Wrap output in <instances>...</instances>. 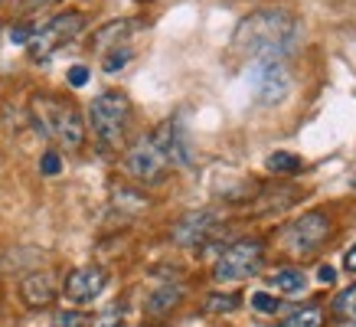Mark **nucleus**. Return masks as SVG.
Segmentation results:
<instances>
[{"mask_svg": "<svg viewBox=\"0 0 356 327\" xmlns=\"http://www.w3.org/2000/svg\"><path fill=\"white\" fill-rule=\"evenodd\" d=\"M82 26H86V17L76 10L69 13H59V17H53V20L46 23L43 30H36L30 36V56L33 59H46V56H53L56 49H63L65 43H72L79 33H82Z\"/></svg>", "mask_w": 356, "mask_h": 327, "instance_id": "423d86ee", "label": "nucleus"}, {"mask_svg": "<svg viewBox=\"0 0 356 327\" xmlns=\"http://www.w3.org/2000/svg\"><path fill=\"white\" fill-rule=\"evenodd\" d=\"M128 59H131V49H128V46H121V49L115 46V53L105 56V72H118V69L128 63Z\"/></svg>", "mask_w": 356, "mask_h": 327, "instance_id": "5701e85b", "label": "nucleus"}, {"mask_svg": "<svg viewBox=\"0 0 356 327\" xmlns=\"http://www.w3.org/2000/svg\"><path fill=\"white\" fill-rule=\"evenodd\" d=\"M330 232H334V229H330V219H327L324 213L311 209V213L298 216L291 226L284 229V246H288L291 255H311V252H317L330 239Z\"/></svg>", "mask_w": 356, "mask_h": 327, "instance_id": "0eeeda50", "label": "nucleus"}, {"mask_svg": "<svg viewBox=\"0 0 356 327\" xmlns=\"http://www.w3.org/2000/svg\"><path fill=\"white\" fill-rule=\"evenodd\" d=\"M154 144L163 151L167 164H177V167H186V164L193 161V154H190V141H186L184 128L177 125V121H163L161 128L151 134Z\"/></svg>", "mask_w": 356, "mask_h": 327, "instance_id": "9d476101", "label": "nucleus"}, {"mask_svg": "<svg viewBox=\"0 0 356 327\" xmlns=\"http://www.w3.org/2000/svg\"><path fill=\"white\" fill-rule=\"evenodd\" d=\"M294 36H298V20L291 10L261 7L238 20L236 33H232V53L259 56V59H271V56L284 59L294 49Z\"/></svg>", "mask_w": 356, "mask_h": 327, "instance_id": "f257e3e1", "label": "nucleus"}, {"mask_svg": "<svg viewBox=\"0 0 356 327\" xmlns=\"http://www.w3.org/2000/svg\"><path fill=\"white\" fill-rule=\"evenodd\" d=\"M268 288L278 294H301L307 292V275L294 265H284V269H275L268 278Z\"/></svg>", "mask_w": 356, "mask_h": 327, "instance_id": "ddd939ff", "label": "nucleus"}, {"mask_svg": "<svg viewBox=\"0 0 356 327\" xmlns=\"http://www.w3.org/2000/svg\"><path fill=\"white\" fill-rule=\"evenodd\" d=\"M124 167H128L131 180L144 186H161L167 180V170H170V164H167L161 147L154 144L151 134H144V138H138V141L131 144L128 157H124Z\"/></svg>", "mask_w": 356, "mask_h": 327, "instance_id": "39448f33", "label": "nucleus"}, {"mask_svg": "<svg viewBox=\"0 0 356 327\" xmlns=\"http://www.w3.org/2000/svg\"><path fill=\"white\" fill-rule=\"evenodd\" d=\"M180 298H184V288L180 285H173V282H163L157 292L147 298V314L151 317H163V314H170L173 308L180 305Z\"/></svg>", "mask_w": 356, "mask_h": 327, "instance_id": "4468645a", "label": "nucleus"}, {"mask_svg": "<svg viewBox=\"0 0 356 327\" xmlns=\"http://www.w3.org/2000/svg\"><path fill=\"white\" fill-rule=\"evenodd\" d=\"M131 30H134L131 20L105 23L98 33H92V49H115V46H121V36H128Z\"/></svg>", "mask_w": 356, "mask_h": 327, "instance_id": "2eb2a0df", "label": "nucleus"}, {"mask_svg": "<svg viewBox=\"0 0 356 327\" xmlns=\"http://www.w3.org/2000/svg\"><path fill=\"white\" fill-rule=\"evenodd\" d=\"M33 3H46V0H33Z\"/></svg>", "mask_w": 356, "mask_h": 327, "instance_id": "cd10ccee", "label": "nucleus"}, {"mask_svg": "<svg viewBox=\"0 0 356 327\" xmlns=\"http://www.w3.org/2000/svg\"><path fill=\"white\" fill-rule=\"evenodd\" d=\"M353 311H356V308H353Z\"/></svg>", "mask_w": 356, "mask_h": 327, "instance_id": "c85d7f7f", "label": "nucleus"}, {"mask_svg": "<svg viewBox=\"0 0 356 327\" xmlns=\"http://www.w3.org/2000/svg\"><path fill=\"white\" fill-rule=\"evenodd\" d=\"M56 275L53 272H30L20 282V298L26 308H49L56 301Z\"/></svg>", "mask_w": 356, "mask_h": 327, "instance_id": "f8f14e48", "label": "nucleus"}, {"mask_svg": "<svg viewBox=\"0 0 356 327\" xmlns=\"http://www.w3.org/2000/svg\"><path fill=\"white\" fill-rule=\"evenodd\" d=\"M213 226H216V213H213V209L186 213V216L173 226V242H177V246H200V242L213 232Z\"/></svg>", "mask_w": 356, "mask_h": 327, "instance_id": "9b49d317", "label": "nucleus"}, {"mask_svg": "<svg viewBox=\"0 0 356 327\" xmlns=\"http://www.w3.org/2000/svg\"><path fill=\"white\" fill-rule=\"evenodd\" d=\"M115 207L128 209V213H140V209L147 207V200L134 190H124V186H115Z\"/></svg>", "mask_w": 356, "mask_h": 327, "instance_id": "a211bd4d", "label": "nucleus"}, {"mask_svg": "<svg viewBox=\"0 0 356 327\" xmlns=\"http://www.w3.org/2000/svg\"><path fill=\"white\" fill-rule=\"evenodd\" d=\"M40 170H43L46 177H56L59 170H63V157H59L56 151H46V154H43V161H40Z\"/></svg>", "mask_w": 356, "mask_h": 327, "instance_id": "b1692460", "label": "nucleus"}, {"mask_svg": "<svg viewBox=\"0 0 356 327\" xmlns=\"http://www.w3.org/2000/svg\"><path fill=\"white\" fill-rule=\"evenodd\" d=\"M86 82H88V69H86V65H72V69H69V86L82 88Z\"/></svg>", "mask_w": 356, "mask_h": 327, "instance_id": "393cba45", "label": "nucleus"}, {"mask_svg": "<svg viewBox=\"0 0 356 327\" xmlns=\"http://www.w3.org/2000/svg\"><path fill=\"white\" fill-rule=\"evenodd\" d=\"M255 92H259L261 105H278L288 98L291 92V69L284 59L271 56V59H261L259 69H255Z\"/></svg>", "mask_w": 356, "mask_h": 327, "instance_id": "6e6552de", "label": "nucleus"}, {"mask_svg": "<svg viewBox=\"0 0 356 327\" xmlns=\"http://www.w3.org/2000/svg\"><path fill=\"white\" fill-rule=\"evenodd\" d=\"M86 324V314L82 311H56L53 327H82Z\"/></svg>", "mask_w": 356, "mask_h": 327, "instance_id": "4be33fe9", "label": "nucleus"}, {"mask_svg": "<svg viewBox=\"0 0 356 327\" xmlns=\"http://www.w3.org/2000/svg\"><path fill=\"white\" fill-rule=\"evenodd\" d=\"M88 327H124V314H121V308H108L98 317H92Z\"/></svg>", "mask_w": 356, "mask_h": 327, "instance_id": "412c9836", "label": "nucleus"}, {"mask_svg": "<svg viewBox=\"0 0 356 327\" xmlns=\"http://www.w3.org/2000/svg\"><path fill=\"white\" fill-rule=\"evenodd\" d=\"M248 305L255 308L259 314H278V311H281L278 298H275V294H271V292H255V294H252V298H248Z\"/></svg>", "mask_w": 356, "mask_h": 327, "instance_id": "aec40b11", "label": "nucleus"}, {"mask_svg": "<svg viewBox=\"0 0 356 327\" xmlns=\"http://www.w3.org/2000/svg\"><path fill=\"white\" fill-rule=\"evenodd\" d=\"M343 265H346V272H350V275H356V246L343 255Z\"/></svg>", "mask_w": 356, "mask_h": 327, "instance_id": "bb28decb", "label": "nucleus"}, {"mask_svg": "<svg viewBox=\"0 0 356 327\" xmlns=\"http://www.w3.org/2000/svg\"><path fill=\"white\" fill-rule=\"evenodd\" d=\"M265 262V246L259 239H238L219 255L213 278L216 282H245L248 275H255Z\"/></svg>", "mask_w": 356, "mask_h": 327, "instance_id": "20e7f679", "label": "nucleus"}, {"mask_svg": "<svg viewBox=\"0 0 356 327\" xmlns=\"http://www.w3.org/2000/svg\"><path fill=\"white\" fill-rule=\"evenodd\" d=\"M33 121L46 138L63 144L65 151H79L86 144V121H82L76 105H69L63 98L36 95L33 98Z\"/></svg>", "mask_w": 356, "mask_h": 327, "instance_id": "f03ea898", "label": "nucleus"}, {"mask_svg": "<svg viewBox=\"0 0 356 327\" xmlns=\"http://www.w3.org/2000/svg\"><path fill=\"white\" fill-rule=\"evenodd\" d=\"M265 167H268L271 174H298V170L304 167V161L291 151H275V154H268Z\"/></svg>", "mask_w": 356, "mask_h": 327, "instance_id": "dca6fc26", "label": "nucleus"}, {"mask_svg": "<svg viewBox=\"0 0 356 327\" xmlns=\"http://www.w3.org/2000/svg\"><path fill=\"white\" fill-rule=\"evenodd\" d=\"M317 278H321V285H334L337 282V272L330 269V265H321V269H317Z\"/></svg>", "mask_w": 356, "mask_h": 327, "instance_id": "a878e982", "label": "nucleus"}, {"mask_svg": "<svg viewBox=\"0 0 356 327\" xmlns=\"http://www.w3.org/2000/svg\"><path fill=\"white\" fill-rule=\"evenodd\" d=\"M236 308H238V294H209L206 298V311H213V314H229Z\"/></svg>", "mask_w": 356, "mask_h": 327, "instance_id": "6ab92c4d", "label": "nucleus"}, {"mask_svg": "<svg viewBox=\"0 0 356 327\" xmlns=\"http://www.w3.org/2000/svg\"><path fill=\"white\" fill-rule=\"evenodd\" d=\"M105 282H108V275L102 272L98 265H82L76 272H69V278H65V298L76 301V305H88V301H95L98 294L105 292Z\"/></svg>", "mask_w": 356, "mask_h": 327, "instance_id": "1a4fd4ad", "label": "nucleus"}, {"mask_svg": "<svg viewBox=\"0 0 356 327\" xmlns=\"http://www.w3.org/2000/svg\"><path fill=\"white\" fill-rule=\"evenodd\" d=\"M321 324H324V311H321V305L298 308V311L284 321V327H321Z\"/></svg>", "mask_w": 356, "mask_h": 327, "instance_id": "f3484780", "label": "nucleus"}, {"mask_svg": "<svg viewBox=\"0 0 356 327\" xmlns=\"http://www.w3.org/2000/svg\"><path fill=\"white\" fill-rule=\"evenodd\" d=\"M128 121H131V102L124 92H102L98 98H92L88 125H92V134L98 138L102 147H108V151L121 147Z\"/></svg>", "mask_w": 356, "mask_h": 327, "instance_id": "7ed1b4c3", "label": "nucleus"}]
</instances>
